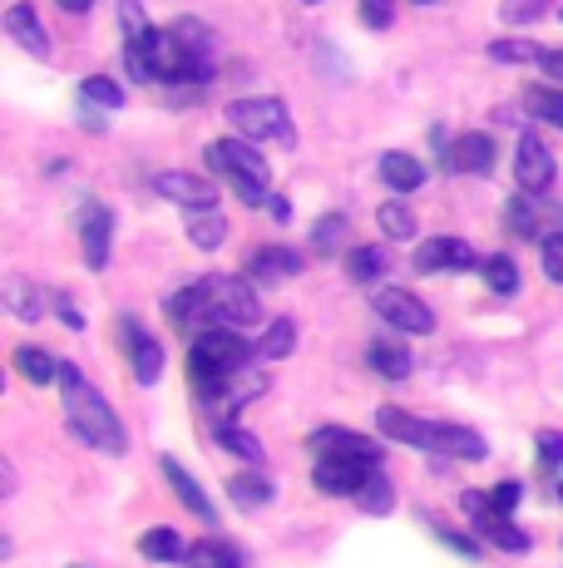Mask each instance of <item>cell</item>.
<instances>
[{"instance_id":"1","label":"cell","mask_w":563,"mask_h":568,"mask_svg":"<svg viewBox=\"0 0 563 568\" xmlns=\"http://www.w3.org/2000/svg\"><path fill=\"white\" fill-rule=\"evenodd\" d=\"M168 322L183 336H198L208 326H237L243 332V326L263 322V302H257L253 282L243 277H203L168 302Z\"/></svg>"},{"instance_id":"2","label":"cell","mask_w":563,"mask_h":568,"mask_svg":"<svg viewBox=\"0 0 563 568\" xmlns=\"http://www.w3.org/2000/svg\"><path fill=\"white\" fill-rule=\"evenodd\" d=\"M144 60L154 70V80H164V84H203V80H213V30L203 20L183 16L168 30H154L144 40Z\"/></svg>"},{"instance_id":"3","label":"cell","mask_w":563,"mask_h":568,"mask_svg":"<svg viewBox=\"0 0 563 568\" xmlns=\"http://www.w3.org/2000/svg\"><path fill=\"white\" fill-rule=\"evenodd\" d=\"M376 425H381L386 440H400V445H410V450L440 455V460H484V455H490L484 435L470 430V425L420 420V415L396 410V406H381V410H376Z\"/></svg>"},{"instance_id":"4","label":"cell","mask_w":563,"mask_h":568,"mask_svg":"<svg viewBox=\"0 0 563 568\" xmlns=\"http://www.w3.org/2000/svg\"><path fill=\"white\" fill-rule=\"evenodd\" d=\"M60 396H64V415H70V430L80 435L84 445H94V450H104V455L129 450L124 420H119L110 400L80 376V366H60Z\"/></svg>"},{"instance_id":"5","label":"cell","mask_w":563,"mask_h":568,"mask_svg":"<svg viewBox=\"0 0 563 568\" xmlns=\"http://www.w3.org/2000/svg\"><path fill=\"white\" fill-rule=\"evenodd\" d=\"M247 366H253V346L243 342L237 326H208V332H198L188 346V381H193V396L198 400L218 396L227 381Z\"/></svg>"},{"instance_id":"6","label":"cell","mask_w":563,"mask_h":568,"mask_svg":"<svg viewBox=\"0 0 563 568\" xmlns=\"http://www.w3.org/2000/svg\"><path fill=\"white\" fill-rule=\"evenodd\" d=\"M208 169L223 173L227 183L237 189V199L253 203V207H267V199H273V179H267V163L257 149H247L243 139H213L208 144Z\"/></svg>"},{"instance_id":"7","label":"cell","mask_w":563,"mask_h":568,"mask_svg":"<svg viewBox=\"0 0 563 568\" xmlns=\"http://www.w3.org/2000/svg\"><path fill=\"white\" fill-rule=\"evenodd\" d=\"M223 114L237 129V139H267V144L297 149V129H291V114L282 100H233Z\"/></svg>"},{"instance_id":"8","label":"cell","mask_w":563,"mask_h":568,"mask_svg":"<svg viewBox=\"0 0 563 568\" xmlns=\"http://www.w3.org/2000/svg\"><path fill=\"white\" fill-rule=\"evenodd\" d=\"M460 505H464V515H470L474 534H480L484 544H494V549H504V554H529V534L519 529L509 515H500L490 495H480V489H464Z\"/></svg>"},{"instance_id":"9","label":"cell","mask_w":563,"mask_h":568,"mask_svg":"<svg viewBox=\"0 0 563 568\" xmlns=\"http://www.w3.org/2000/svg\"><path fill=\"white\" fill-rule=\"evenodd\" d=\"M371 307L381 312V322H391L396 332H410V336L436 332V312H430L426 302H420L416 292H406V287H381Z\"/></svg>"},{"instance_id":"10","label":"cell","mask_w":563,"mask_h":568,"mask_svg":"<svg viewBox=\"0 0 563 568\" xmlns=\"http://www.w3.org/2000/svg\"><path fill=\"white\" fill-rule=\"evenodd\" d=\"M504 223H509V233H519V237H539V243H544V237L563 223V207L544 203V193H529V189H524L519 199H509Z\"/></svg>"},{"instance_id":"11","label":"cell","mask_w":563,"mask_h":568,"mask_svg":"<svg viewBox=\"0 0 563 568\" xmlns=\"http://www.w3.org/2000/svg\"><path fill=\"white\" fill-rule=\"evenodd\" d=\"M307 445L317 450V460H381V445L346 430V425H321L307 435Z\"/></svg>"},{"instance_id":"12","label":"cell","mask_w":563,"mask_h":568,"mask_svg":"<svg viewBox=\"0 0 563 568\" xmlns=\"http://www.w3.org/2000/svg\"><path fill=\"white\" fill-rule=\"evenodd\" d=\"M376 469H381V460H317V469H311V485H317L321 495L356 499Z\"/></svg>"},{"instance_id":"13","label":"cell","mask_w":563,"mask_h":568,"mask_svg":"<svg viewBox=\"0 0 563 568\" xmlns=\"http://www.w3.org/2000/svg\"><path fill=\"white\" fill-rule=\"evenodd\" d=\"M514 179H519V189H529V193L554 189V149H544V139L539 134H519Z\"/></svg>"},{"instance_id":"14","label":"cell","mask_w":563,"mask_h":568,"mask_svg":"<svg viewBox=\"0 0 563 568\" xmlns=\"http://www.w3.org/2000/svg\"><path fill=\"white\" fill-rule=\"evenodd\" d=\"M110 237H114V213L104 203L80 207V243H84V267L104 272L110 267Z\"/></svg>"},{"instance_id":"15","label":"cell","mask_w":563,"mask_h":568,"mask_svg":"<svg viewBox=\"0 0 563 568\" xmlns=\"http://www.w3.org/2000/svg\"><path fill=\"white\" fill-rule=\"evenodd\" d=\"M119 336H124V352H129V362H134L139 386H158V376H164V346H158L134 316L119 322Z\"/></svg>"},{"instance_id":"16","label":"cell","mask_w":563,"mask_h":568,"mask_svg":"<svg viewBox=\"0 0 563 568\" xmlns=\"http://www.w3.org/2000/svg\"><path fill=\"white\" fill-rule=\"evenodd\" d=\"M480 267V257H474V247L464 243V237H436V243H420L416 253V272H474Z\"/></svg>"},{"instance_id":"17","label":"cell","mask_w":563,"mask_h":568,"mask_svg":"<svg viewBox=\"0 0 563 568\" xmlns=\"http://www.w3.org/2000/svg\"><path fill=\"white\" fill-rule=\"evenodd\" d=\"M154 189H158V199H168L178 207H213V203H218V189H213L208 179H198V173L168 169V173H158V179H154Z\"/></svg>"},{"instance_id":"18","label":"cell","mask_w":563,"mask_h":568,"mask_svg":"<svg viewBox=\"0 0 563 568\" xmlns=\"http://www.w3.org/2000/svg\"><path fill=\"white\" fill-rule=\"evenodd\" d=\"M247 277L263 282V287H277V282L301 277V253H291V247H277V243L257 247V253L247 257Z\"/></svg>"},{"instance_id":"19","label":"cell","mask_w":563,"mask_h":568,"mask_svg":"<svg viewBox=\"0 0 563 568\" xmlns=\"http://www.w3.org/2000/svg\"><path fill=\"white\" fill-rule=\"evenodd\" d=\"M6 30H10V40H16L25 54H35V60H50V36H45V26H40V16H35V6H10L6 10Z\"/></svg>"},{"instance_id":"20","label":"cell","mask_w":563,"mask_h":568,"mask_svg":"<svg viewBox=\"0 0 563 568\" xmlns=\"http://www.w3.org/2000/svg\"><path fill=\"white\" fill-rule=\"evenodd\" d=\"M446 169L450 173H490L494 169V139L490 134H460L446 149Z\"/></svg>"},{"instance_id":"21","label":"cell","mask_w":563,"mask_h":568,"mask_svg":"<svg viewBox=\"0 0 563 568\" xmlns=\"http://www.w3.org/2000/svg\"><path fill=\"white\" fill-rule=\"evenodd\" d=\"M158 465H164V479L173 485V495H178V505H183V509H193V515H198L203 524H218V509L208 505V495H203V485L188 475V469H183L178 460H173V455H164V460H158Z\"/></svg>"},{"instance_id":"22","label":"cell","mask_w":563,"mask_h":568,"mask_svg":"<svg viewBox=\"0 0 563 568\" xmlns=\"http://www.w3.org/2000/svg\"><path fill=\"white\" fill-rule=\"evenodd\" d=\"M183 227H188V243L203 247V253H213V247L227 243V217L218 213V207H188Z\"/></svg>"},{"instance_id":"23","label":"cell","mask_w":563,"mask_h":568,"mask_svg":"<svg viewBox=\"0 0 563 568\" xmlns=\"http://www.w3.org/2000/svg\"><path fill=\"white\" fill-rule=\"evenodd\" d=\"M193 544L183 539L178 529H168V524H158V529H149L144 539H139V554H144L149 564H183L188 559Z\"/></svg>"},{"instance_id":"24","label":"cell","mask_w":563,"mask_h":568,"mask_svg":"<svg viewBox=\"0 0 563 568\" xmlns=\"http://www.w3.org/2000/svg\"><path fill=\"white\" fill-rule=\"evenodd\" d=\"M273 479L263 475V469H247V475H233L227 479V499L233 505H243V509H263V505H273Z\"/></svg>"},{"instance_id":"25","label":"cell","mask_w":563,"mask_h":568,"mask_svg":"<svg viewBox=\"0 0 563 568\" xmlns=\"http://www.w3.org/2000/svg\"><path fill=\"white\" fill-rule=\"evenodd\" d=\"M16 371L30 381V386H50V381H60V362L45 352V346H20Z\"/></svg>"},{"instance_id":"26","label":"cell","mask_w":563,"mask_h":568,"mask_svg":"<svg viewBox=\"0 0 563 568\" xmlns=\"http://www.w3.org/2000/svg\"><path fill=\"white\" fill-rule=\"evenodd\" d=\"M183 564H188V568H247L243 554H237L227 539H203V544H193Z\"/></svg>"},{"instance_id":"27","label":"cell","mask_w":563,"mask_h":568,"mask_svg":"<svg viewBox=\"0 0 563 568\" xmlns=\"http://www.w3.org/2000/svg\"><path fill=\"white\" fill-rule=\"evenodd\" d=\"M6 302H10V312L20 316V322H40L50 307H45V297H40V287H30L25 277H6Z\"/></svg>"},{"instance_id":"28","label":"cell","mask_w":563,"mask_h":568,"mask_svg":"<svg viewBox=\"0 0 563 568\" xmlns=\"http://www.w3.org/2000/svg\"><path fill=\"white\" fill-rule=\"evenodd\" d=\"M381 179L391 183L396 193H416L420 183H426V169H420V163L410 159V154H386V159H381Z\"/></svg>"},{"instance_id":"29","label":"cell","mask_w":563,"mask_h":568,"mask_svg":"<svg viewBox=\"0 0 563 568\" xmlns=\"http://www.w3.org/2000/svg\"><path fill=\"white\" fill-rule=\"evenodd\" d=\"M213 435H218V445H223L227 455H237V460H247V465H263V440H257V435H247L243 425L227 420V425H218Z\"/></svg>"},{"instance_id":"30","label":"cell","mask_w":563,"mask_h":568,"mask_svg":"<svg viewBox=\"0 0 563 568\" xmlns=\"http://www.w3.org/2000/svg\"><path fill=\"white\" fill-rule=\"evenodd\" d=\"M346 213H327V217H317L311 223V247H317V257H331V253H341V243H346Z\"/></svg>"},{"instance_id":"31","label":"cell","mask_w":563,"mask_h":568,"mask_svg":"<svg viewBox=\"0 0 563 568\" xmlns=\"http://www.w3.org/2000/svg\"><path fill=\"white\" fill-rule=\"evenodd\" d=\"M356 505H361L366 515H391L396 509V485L386 479V469H376V475L366 479V489L356 495Z\"/></svg>"},{"instance_id":"32","label":"cell","mask_w":563,"mask_h":568,"mask_svg":"<svg viewBox=\"0 0 563 568\" xmlns=\"http://www.w3.org/2000/svg\"><path fill=\"white\" fill-rule=\"evenodd\" d=\"M524 109L534 119H544V124L563 129V94L549 90V84H534V90H524Z\"/></svg>"},{"instance_id":"33","label":"cell","mask_w":563,"mask_h":568,"mask_svg":"<svg viewBox=\"0 0 563 568\" xmlns=\"http://www.w3.org/2000/svg\"><path fill=\"white\" fill-rule=\"evenodd\" d=\"M291 352H297V326L282 316V322L267 326V336H263V346H257V356H263V362H282V356H291Z\"/></svg>"},{"instance_id":"34","label":"cell","mask_w":563,"mask_h":568,"mask_svg":"<svg viewBox=\"0 0 563 568\" xmlns=\"http://www.w3.org/2000/svg\"><path fill=\"white\" fill-rule=\"evenodd\" d=\"M376 223H381V233L386 237H396V243H410V237H416V213H410L406 203H386L381 213H376Z\"/></svg>"},{"instance_id":"35","label":"cell","mask_w":563,"mask_h":568,"mask_svg":"<svg viewBox=\"0 0 563 568\" xmlns=\"http://www.w3.org/2000/svg\"><path fill=\"white\" fill-rule=\"evenodd\" d=\"M381 272H386L381 247H356V253H346V277L351 282H376Z\"/></svg>"},{"instance_id":"36","label":"cell","mask_w":563,"mask_h":568,"mask_svg":"<svg viewBox=\"0 0 563 568\" xmlns=\"http://www.w3.org/2000/svg\"><path fill=\"white\" fill-rule=\"evenodd\" d=\"M119 26H124L129 45H144V40L158 30V26H149V16H144V6H139V0H119Z\"/></svg>"},{"instance_id":"37","label":"cell","mask_w":563,"mask_h":568,"mask_svg":"<svg viewBox=\"0 0 563 568\" xmlns=\"http://www.w3.org/2000/svg\"><path fill=\"white\" fill-rule=\"evenodd\" d=\"M371 366L381 371L386 381H406L410 376V352L406 346H371Z\"/></svg>"},{"instance_id":"38","label":"cell","mask_w":563,"mask_h":568,"mask_svg":"<svg viewBox=\"0 0 563 568\" xmlns=\"http://www.w3.org/2000/svg\"><path fill=\"white\" fill-rule=\"evenodd\" d=\"M549 6H554V0H500V20L504 26H534L539 16H549Z\"/></svg>"},{"instance_id":"39","label":"cell","mask_w":563,"mask_h":568,"mask_svg":"<svg viewBox=\"0 0 563 568\" xmlns=\"http://www.w3.org/2000/svg\"><path fill=\"white\" fill-rule=\"evenodd\" d=\"M80 100L84 104H100V109H124V90H119L114 80H104V74H94V80L80 84Z\"/></svg>"},{"instance_id":"40","label":"cell","mask_w":563,"mask_h":568,"mask_svg":"<svg viewBox=\"0 0 563 568\" xmlns=\"http://www.w3.org/2000/svg\"><path fill=\"white\" fill-rule=\"evenodd\" d=\"M490 60H500V64H539L544 60V50L529 45V40H494Z\"/></svg>"},{"instance_id":"41","label":"cell","mask_w":563,"mask_h":568,"mask_svg":"<svg viewBox=\"0 0 563 568\" xmlns=\"http://www.w3.org/2000/svg\"><path fill=\"white\" fill-rule=\"evenodd\" d=\"M480 272H484V282H490L500 297H514V292H519V267L509 257H490Z\"/></svg>"},{"instance_id":"42","label":"cell","mask_w":563,"mask_h":568,"mask_svg":"<svg viewBox=\"0 0 563 568\" xmlns=\"http://www.w3.org/2000/svg\"><path fill=\"white\" fill-rule=\"evenodd\" d=\"M361 20H366V30H391L396 0H361Z\"/></svg>"},{"instance_id":"43","label":"cell","mask_w":563,"mask_h":568,"mask_svg":"<svg viewBox=\"0 0 563 568\" xmlns=\"http://www.w3.org/2000/svg\"><path fill=\"white\" fill-rule=\"evenodd\" d=\"M490 499H494V509H500V515H514V505L524 499V485H519V479H500V485L490 489Z\"/></svg>"},{"instance_id":"44","label":"cell","mask_w":563,"mask_h":568,"mask_svg":"<svg viewBox=\"0 0 563 568\" xmlns=\"http://www.w3.org/2000/svg\"><path fill=\"white\" fill-rule=\"evenodd\" d=\"M539 247H544V272H549V282H563V233H549Z\"/></svg>"},{"instance_id":"45","label":"cell","mask_w":563,"mask_h":568,"mask_svg":"<svg viewBox=\"0 0 563 568\" xmlns=\"http://www.w3.org/2000/svg\"><path fill=\"white\" fill-rule=\"evenodd\" d=\"M539 465H544V469H559L563 465V435L559 430L539 435Z\"/></svg>"},{"instance_id":"46","label":"cell","mask_w":563,"mask_h":568,"mask_svg":"<svg viewBox=\"0 0 563 568\" xmlns=\"http://www.w3.org/2000/svg\"><path fill=\"white\" fill-rule=\"evenodd\" d=\"M436 534H440V544H450L460 559H480V544L474 539H464V534H454V529H446V524H436Z\"/></svg>"},{"instance_id":"47","label":"cell","mask_w":563,"mask_h":568,"mask_svg":"<svg viewBox=\"0 0 563 568\" xmlns=\"http://www.w3.org/2000/svg\"><path fill=\"white\" fill-rule=\"evenodd\" d=\"M55 312H60V322L70 326V332H84V312H80V307H70L64 297H55Z\"/></svg>"},{"instance_id":"48","label":"cell","mask_w":563,"mask_h":568,"mask_svg":"<svg viewBox=\"0 0 563 568\" xmlns=\"http://www.w3.org/2000/svg\"><path fill=\"white\" fill-rule=\"evenodd\" d=\"M539 64H544V74H549V80L563 84V50H544V60H539Z\"/></svg>"},{"instance_id":"49","label":"cell","mask_w":563,"mask_h":568,"mask_svg":"<svg viewBox=\"0 0 563 568\" xmlns=\"http://www.w3.org/2000/svg\"><path fill=\"white\" fill-rule=\"evenodd\" d=\"M267 213H273L277 223H287V217H291V203H287V199H267Z\"/></svg>"},{"instance_id":"50","label":"cell","mask_w":563,"mask_h":568,"mask_svg":"<svg viewBox=\"0 0 563 568\" xmlns=\"http://www.w3.org/2000/svg\"><path fill=\"white\" fill-rule=\"evenodd\" d=\"M90 6H94V0H60V10H70V16H84Z\"/></svg>"},{"instance_id":"51","label":"cell","mask_w":563,"mask_h":568,"mask_svg":"<svg viewBox=\"0 0 563 568\" xmlns=\"http://www.w3.org/2000/svg\"><path fill=\"white\" fill-rule=\"evenodd\" d=\"M301 6H321V0H301Z\"/></svg>"},{"instance_id":"52","label":"cell","mask_w":563,"mask_h":568,"mask_svg":"<svg viewBox=\"0 0 563 568\" xmlns=\"http://www.w3.org/2000/svg\"><path fill=\"white\" fill-rule=\"evenodd\" d=\"M559 499H563V479H559Z\"/></svg>"},{"instance_id":"53","label":"cell","mask_w":563,"mask_h":568,"mask_svg":"<svg viewBox=\"0 0 563 568\" xmlns=\"http://www.w3.org/2000/svg\"><path fill=\"white\" fill-rule=\"evenodd\" d=\"M416 6H430V0H416Z\"/></svg>"},{"instance_id":"54","label":"cell","mask_w":563,"mask_h":568,"mask_svg":"<svg viewBox=\"0 0 563 568\" xmlns=\"http://www.w3.org/2000/svg\"><path fill=\"white\" fill-rule=\"evenodd\" d=\"M70 568H84V564H70Z\"/></svg>"}]
</instances>
